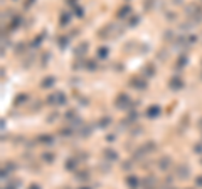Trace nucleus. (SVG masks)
I'll return each instance as SVG.
<instances>
[{
    "mask_svg": "<svg viewBox=\"0 0 202 189\" xmlns=\"http://www.w3.org/2000/svg\"><path fill=\"white\" fill-rule=\"evenodd\" d=\"M145 74H146L148 77H150V76H153V74H155V70L152 69V65H150V64H148V65H145Z\"/></svg>",
    "mask_w": 202,
    "mask_h": 189,
    "instance_id": "20",
    "label": "nucleus"
},
{
    "mask_svg": "<svg viewBox=\"0 0 202 189\" xmlns=\"http://www.w3.org/2000/svg\"><path fill=\"white\" fill-rule=\"evenodd\" d=\"M86 69H89V70H96V62H95V60L86 62Z\"/></svg>",
    "mask_w": 202,
    "mask_h": 189,
    "instance_id": "22",
    "label": "nucleus"
},
{
    "mask_svg": "<svg viewBox=\"0 0 202 189\" xmlns=\"http://www.w3.org/2000/svg\"><path fill=\"white\" fill-rule=\"evenodd\" d=\"M88 177H89V172H86V171H81L79 174H76V179L77 181H86Z\"/></svg>",
    "mask_w": 202,
    "mask_h": 189,
    "instance_id": "16",
    "label": "nucleus"
},
{
    "mask_svg": "<svg viewBox=\"0 0 202 189\" xmlns=\"http://www.w3.org/2000/svg\"><path fill=\"white\" fill-rule=\"evenodd\" d=\"M61 134L64 136V137H69V136L74 134V132H73V129H62V130H61Z\"/></svg>",
    "mask_w": 202,
    "mask_h": 189,
    "instance_id": "23",
    "label": "nucleus"
},
{
    "mask_svg": "<svg viewBox=\"0 0 202 189\" xmlns=\"http://www.w3.org/2000/svg\"><path fill=\"white\" fill-rule=\"evenodd\" d=\"M187 189H190V188H187Z\"/></svg>",
    "mask_w": 202,
    "mask_h": 189,
    "instance_id": "32",
    "label": "nucleus"
},
{
    "mask_svg": "<svg viewBox=\"0 0 202 189\" xmlns=\"http://www.w3.org/2000/svg\"><path fill=\"white\" fill-rule=\"evenodd\" d=\"M54 82H56L54 77H46L44 82H42V87H51V85H54Z\"/></svg>",
    "mask_w": 202,
    "mask_h": 189,
    "instance_id": "14",
    "label": "nucleus"
},
{
    "mask_svg": "<svg viewBox=\"0 0 202 189\" xmlns=\"http://www.w3.org/2000/svg\"><path fill=\"white\" fill-rule=\"evenodd\" d=\"M103 156H104V159L106 161H110V162H113V161H118V154H116L113 149H104V152H103Z\"/></svg>",
    "mask_w": 202,
    "mask_h": 189,
    "instance_id": "5",
    "label": "nucleus"
},
{
    "mask_svg": "<svg viewBox=\"0 0 202 189\" xmlns=\"http://www.w3.org/2000/svg\"><path fill=\"white\" fill-rule=\"evenodd\" d=\"M168 85H170L172 90H180V89L184 87V80H182L180 77H173V79L168 80Z\"/></svg>",
    "mask_w": 202,
    "mask_h": 189,
    "instance_id": "3",
    "label": "nucleus"
},
{
    "mask_svg": "<svg viewBox=\"0 0 202 189\" xmlns=\"http://www.w3.org/2000/svg\"><path fill=\"white\" fill-rule=\"evenodd\" d=\"M195 184H197V186H199V188H202V176L195 177Z\"/></svg>",
    "mask_w": 202,
    "mask_h": 189,
    "instance_id": "26",
    "label": "nucleus"
},
{
    "mask_svg": "<svg viewBox=\"0 0 202 189\" xmlns=\"http://www.w3.org/2000/svg\"><path fill=\"white\" fill-rule=\"evenodd\" d=\"M158 114H160V107H158V105H150L148 110H146V116H148V117H157Z\"/></svg>",
    "mask_w": 202,
    "mask_h": 189,
    "instance_id": "9",
    "label": "nucleus"
},
{
    "mask_svg": "<svg viewBox=\"0 0 202 189\" xmlns=\"http://www.w3.org/2000/svg\"><path fill=\"white\" fill-rule=\"evenodd\" d=\"M142 188L143 189H155V179L152 176H146L142 181Z\"/></svg>",
    "mask_w": 202,
    "mask_h": 189,
    "instance_id": "6",
    "label": "nucleus"
},
{
    "mask_svg": "<svg viewBox=\"0 0 202 189\" xmlns=\"http://www.w3.org/2000/svg\"><path fill=\"white\" fill-rule=\"evenodd\" d=\"M27 189H41V186H39V184H30Z\"/></svg>",
    "mask_w": 202,
    "mask_h": 189,
    "instance_id": "27",
    "label": "nucleus"
},
{
    "mask_svg": "<svg viewBox=\"0 0 202 189\" xmlns=\"http://www.w3.org/2000/svg\"><path fill=\"white\" fill-rule=\"evenodd\" d=\"M98 57H101V59L108 57V49H106V47H99V49H98Z\"/></svg>",
    "mask_w": 202,
    "mask_h": 189,
    "instance_id": "17",
    "label": "nucleus"
},
{
    "mask_svg": "<svg viewBox=\"0 0 202 189\" xmlns=\"http://www.w3.org/2000/svg\"><path fill=\"white\" fill-rule=\"evenodd\" d=\"M175 174H177L179 179H184V181L189 179V177H190V168L187 166V164H180V166H177Z\"/></svg>",
    "mask_w": 202,
    "mask_h": 189,
    "instance_id": "1",
    "label": "nucleus"
},
{
    "mask_svg": "<svg viewBox=\"0 0 202 189\" xmlns=\"http://www.w3.org/2000/svg\"><path fill=\"white\" fill-rule=\"evenodd\" d=\"M199 127H202V119H200V122H199Z\"/></svg>",
    "mask_w": 202,
    "mask_h": 189,
    "instance_id": "30",
    "label": "nucleus"
},
{
    "mask_svg": "<svg viewBox=\"0 0 202 189\" xmlns=\"http://www.w3.org/2000/svg\"><path fill=\"white\" fill-rule=\"evenodd\" d=\"M42 159L46 161V162H54V154H52V152H44L42 154Z\"/></svg>",
    "mask_w": 202,
    "mask_h": 189,
    "instance_id": "15",
    "label": "nucleus"
},
{
    "mask_svg": "<svg viewBox=\"0 0 202 189\" xmlns=\"http://www.w3.org/2000/svg\"><path fill=\"white\" fill-rule=\"evenodd\" d=\"M170 164H172V159H170V157H162V159L158 161V168L162 169V171H167V169L170 168Z\"/></svg>",
    "mask_w": 202,
    "mask_h": 189,
    "instance_id": "8",
    "label": "nucleus"
},
{
    "mask_svg": "<svg viewBox=\"0 0 202 189\" xmlns=\"http://www.w3.org/2000/svg\"><path fill=\"white\" fill-rule=\"evenodd\" d=\"M194 152H199V154H202V144H197V146H194Z\"/></svg>",
    "mask_w": 202,
    "mask_h": 189,
    "instance_id": "25",
    "label": "nucleus"
},
{
    "mask_svg": "<svg viewBox=\"0 0 202 189\" xmlns=\"http://www.w3.org/2000/svg\"><path fill=\"white\" fill-rule=\"evenodd\" d=\"M126 186L130 189H138L140 188V179L137 176H128L126 177Z\"/></svg>",
    "mask_w": 202,
    "mask_h": 189,
    "instance_id": "4",
    "label": "nucleus"
},
{
    "mask_svg": "<svg viewBox=\"0 0 202 189\" xmlns=\"http://www.w3.org/2000/svg\"><path fill=\"white\" fill-rule=\"evenodd\" d=\"M81 189H91V188H81Z\"/></svg>",
    "mask_w": 202,
    "mask_h": 189,
    "instance_id": "31",
    "label": "nucleus"
},
{
    "mask_svg": "<svg viewBox=\"0 0 202 189\" xmlns=\"http://www.w3.org/2000/svg\"><path fill=\"white\" fill-rule=\"evenodd\" d=\"M76 166H77V159H73V157L68 159V162H66V169H68V171H74Z\"/></svg>",
    "mask_w": 202,
    "mask_h": 189,
    "instance_id": "11",
    "label": "nucleus"
},
{
    "mask_svg": "<svg viewBox=\"0 0 202 189\" xmlns=\"http://www.w3.org/2000/svg\"><path fill=\"white\" fill-rule=\"evenodd\" d=\"M155 147H157V144L152 142V141H148V142L143 146V151H145V152H152V151H155Z\"/></svg>",
    "mask_w": 202,
    "mask_h": 189,
    "instance_id": "13",
    "label": "nucleus"
},
{
    "mask_svg": "<svg viewBox=\"0 0 202 189\" xmlns=\"http://www.w3.org/2000/svg\"><path fill=\"white\" fill-rule=\"evenodd\" d=\"M185 64H187V57L184 55V57H180V59H179V62H177V67L180 69V67H184Z\"/></svg>",
    "mask_w": 202,
    "mask_h": 189,
    "instance_id": "21",
    "label": "nucleus"
},
{
    "mask_svg": "<svg viewBox=\"0 0 202 189\" xmlns=\"http://www.w3.org/2000/svg\"><path fill=\"white\" fill-rule=\"evenodd\" d=\"M110 124H111V119L110 117H104V119L99 121V127H106V126H110Z\"/></svg>",
    "mask_w": 202,
    "mask_h": 189,
    "instance_id": "18",
    "label": "nucleus"
},
{
    "mask_svg": "<svg viewBox=\"0 0 202 189\" xmlns=\"http://www.w3.org/2000/svg\"><path fill=\"white\" fill-rule=\"evenodd\" d=\"M116 107L118 109H126L128 107V104H130V97L126 96V94H120V96L116 97Z\"/></svg>",
    "mask_w": 202,
    "mask_h": 189,
    "instance_id": "2",
    "label": "nucleus"
},
{
    "mask_svg": "<svg viewBox=\"0 0 202 189\" xmlns=\"http://www.w3.org/2000/svg\"><path fill=\"white\" fill-rule=\"evenodd\" d=\"M130 12H131V9H130V7H123V9L118 10V17L123 19V17H126V15H130Z\"/></svg>",
    "mask_w": 202,
    "mask_h": 189,
    "instance_id": "12",
    "label": "nucleus"
},
{
    "mask_svg": "<svg viewBox=\"0 0 202 189\" xmlns=\"http://www.w3.org/2000/svg\"><path fill=\"white\" fill-rule=\"evenodd\" d=\"M66 45H68V39H59V47L61 49H64Z\"/></svg>",
    "mask_w": 202,
    "mask_h": 189,
    "instance_id": "24",
    "label": "nucleus"
},
{
    "mask_svg": "<svg viewBox=\"0 0 202 189\" xmlns=\"http://www.w3.org/2000/svg\"><path fill=\"white\" fill-rule=\"evenodd\" d=\"M4 189H17V188H15V184H14V182H12V184H7V186H5Z\"/></svg>",
    "mask_w": 202,
    "mask_h": 189,
    "instance_id": "28",
    "label": "nucleus"
},
{
    "mask_svg": "<svg viewBox=\"0 0 202 189\" xmlns=\"http://www.w3.org/2000/svg\"><path fill=\"white\" fill-rule=\"evenodd\" d=\"M39 141H42V142H46V144H51L52 142V137H51V136H41V137H39Z\"/></svg>",
    "mask_w": 202,
    "mask_h": 189,
    "instance_id": "19",
    "label": "nucleus"
},
{
    "mask_svg": "<svg viewBox=\"0 0 202 189\" xmlns=\"http://www.w3.org/2000/svg\"><path fill=\"white\" fill-rule=\"evenodd\" d=\"M131 85H133L135 89H145L146 87V80L138 79V77H133V79H131Z\"/></svg>",
    "mask_w": 202,
    "mask_h": 189,
    "instance_id": "7",
    "label": "nucleus"
},
{
    "mask_svg": "<svg viewBox=\"0 0 202 189\" xmlns=\"http://www.w3.org/2000/svg\"><path fill=\"white\" fill-rule=\"evenodd\" d=\"M86 50H88V44H84V42H83V44H79V45L76 47V50H74V52H76V55H77V57H81V55L84 54Z\"/></svg>",
    "mask_w": 202,
    "mask_h": 189,
    "instance_id": "10",
    "label": "nucleus"
},
{
    "mask_svg": "<svg viewBox=\"0 0 202 189\" xmlns=\"http://www.w3.org/2000/svg\"><path fill=\"white\" fill-rule=\"evenodd\" d=\"M162 189H175L173 186H165V188H162Z\"/></svg>",
    "mask_w": 202,
    "mask_h": 189,
    "instance_id": "29",
    "label": "nucleus"
}]
</instances>
